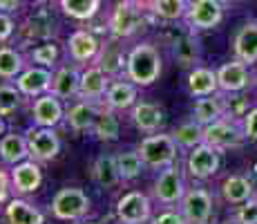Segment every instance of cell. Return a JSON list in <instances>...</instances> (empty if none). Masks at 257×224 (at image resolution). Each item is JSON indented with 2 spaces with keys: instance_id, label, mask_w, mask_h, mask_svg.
I'll return each mask as SVG.
<instances>
[{
  "instance_id": "cell-1",
  "label": "cell",
  "mask_w": 257,
  "mask_h": 224,
  "mask_svg": "<svg viewBox=\"0 0 257 224\" xmlns=\"http://www.w3.org/2000/svg\"><path fill=\"white\" fill-rule=\"evenodd\" d=\"M127 69V79L135 86H152L161 74V54L155 45L150 43H141L127 54L125 61Z\"/></svg>"
},
{
  "instance_id": "cell-2",
  "label": "cell",
  "mask_w": 257,
  "mask_h": 224,
  "mask_svg": "<svg viewBox=\"0 0 257 224\" xmlns=\"http://www.w3.org/2000/svg\"><path fill=\"white\" fill-rule=\"evenodd\" d=\"M139 155L150 168H166L177 159V141L172 134H150L139 143Z\"/></svg>"
},
{
  "instance_id": "cell-3",
  "label": "cell",
  "mask_w": 257,
  "mask_h": 224,
  "mask_svg": "<svg viewBox=\"0 0 257 224\" xmlns=\"http://www.w3.org/2000/svg\"><path fill=\"white\" fill-rule=\"evenodd\" d=\"M204 141L215 146L217 151H226V148H239L246 141V134L241 128V121L221 117L219 121L204 128Z\"/></svg>"
},
{
  "instance_id": "cell-4",
  "label": "cell",
  "mask_w": 257,
  "mask_h": 224,
  "mask_svg": "<svg viewBox=\"0 0 257 224\" xmlns=\"http://www.w3.org/2000/svg\"><path fill=\"white\" fill-rule=\"evenodd\" d=\"M90 211V197L81 188H61L52 200V213L58 220H81Z\"/></svg>"
},
{
  "instance_id": "cell-5",
  "label": "cell",
  "mask_w": 257,
  "mask_h": 224,
  "mask_svg": "<svg viewBox=\"0 0 257 224\" xmlns=\"http://www.w3.org/2000/svg\"><path fill=\"white\" fill-rule=\"evenodd\" d=\"M184 18L188 27L197 29V32L215 29L224 18V3H219V0H192V3H188Z\"/></svg>"
},
{
  "instance_id": "cell-6",
  "label": "cell",
  "mask_w": 257,
  "mask_h": 224,
  "mask_svg": "<svg viewBox=\"0 0 257 224\" xmlns=\"http://www.w3.org/2000/svg\"><path fill=\"white\" fill-rule=\"evenodd\" d=\"M186 195V186H184V175H181L179 166L170 164L164 171L159 173L155 182V197L166 206H175V204H181Z\"/></svg>"
},
{
  "instance_id": "cell-7",
  "label": "cell",
  "mask_w": 257,
  "mask_h": 224,
  "mask_svg": "<svg viewBox=\"0 0 257 224\" xmlns=\"http://www.w3.org/2000/svg\"><path fill=\"white\" fill-rule=\"evenodd\" d=\"M188 173H190V177L195 179H208L212 177L217 171H219L221 166V157H219V151H217L215 146H210V143H199V146L190 148V153H188Z\"/></svg>"
},
{
  "instance_id": "cell-8",
  "label": "cell",
  "mask_w": 257,
  "mask_h": 224,
  "mask_svg": "<svg viewBox=\"0 0 257 224\" xmlns=\"http://www.w3.org/2000/svg\"><path fill=\"white\" fill-rule=\"evenodd\" d=\"M181 213L188 224H208L212 215V195L206 188H190L181 200Z\"/></svg>"
},
{
  "instance_id": "cell-9",
  "label": "cell",
  "mask_w": 257,
  "mask_h": 224,
  "mask_svg": "<svg viewBox=\"0 0 257 224\" xmlns=\"http://www.w3.org/2000/svg\"><path fill=\"white\" fill-rule=\"evenodd\" d=\"M27 146H29V155L36 162H52L61 153V141H58L56 132L45 126L32 128L27 132Z\"/></svg>"
},
{
  "instance_id": "cell-10",
  "label": "cell",
  "mask_w": 257,
  "mask_h": 224,
  "mask_svg": "<svg viewBox=\"0 0 257 224\" xmlns=\"http://www.w3.org/2000/svg\"><path fill=\"white\" fill-rule=\"evenodd\" d=\"M143 18L139 12V5L132 3V0H121V3L114 7L110 18V29L112 34L118 38H127L141 27Z\"/></svg>"
},
{
  "instance_id": "cell-11",
  "label": "cell",
  "mask_w": 257,
  "mask_h": 224,
  "mask_svg": "<svg viewBox=\"0 0 257 224\" xmlns=\"http://www.w3.org/2000/svg\"><path fill=\"white\" fill-rule=\"evenodd\" d=\"M150 200L139 191L127 193L116 202V215L123 224H143L150 220Z\"/></svg>"
},
{
  "instance_id": "cell-12",
  "label": "cell",
  "mask_w": 257,
  "mask_h": 224,
  "mask_svg": "<svg viewBox=\"0 0 257 224\" xmlns=\"http://www.w3.org/2000/svg\"><path fill=\"white\" fill-rule=\"evenodd\" d=\"M192 117L201 126H210V123L219 121L221 117H228V101L221 94H208V97H199L192 108Z\"/></svg>"
},
{
  "instance_id": "cell-13",
  "label": "cell",
  "mask_w": 257,
  "mask_h": 224,
  "mask_svg": "<svg viewBox=\"0 0 257 224\" xmlns=\"http://www.w3.org/2000/svg\"><path fill=\"white\" fill-rule=\"evenodd\" d=\"M217 81H219V90L221 92H241L250 86V72L248 65L241 61H230L224 63L217 69Z\"/></svg>"
},
{
  "instance_id": "cell-14",
  "label": "cell",
  "mask_w": 257,
  "mask_h": 224,
  "mask_svg": "<svg viewBox=\"0 0 257 224\" xmlns=\"http://www.w3.org/2000/svg\"><path fill=\"white\" fill-rule=\"evenodd\" d=\"M233 54L237 61L246 65L257 63V21H248L237 29L233 38Z\"/></svg>"
},
{
  "instance_id": "cell-15",
  "label": "cell",
  "mask_w": 257,
  "mask_h": 224,
  "mask_svg": "<svg viewBox=\"0 0 257 224\" xmlns=\"http://www.w3.org/2000/svg\"><path fill=\"white\" fill-rule=\"evenodd\" d=\"M43 182V173L36 162H18L14 164L12 171V188L18 195H27L34 193Z\"/></svg>"
},
{
  "instance_id": "cell-16",
  "label": "cell",
  "mask_w": 257,
  "mask_h": 224,
  "mask_svg": "<svg viewBox=\"0 0 257 224\" xmlns=\"http://www.w3.org/2000/svg\"><path fill=\"white\" fill-rule=\"evenodd\" d=\"M98 49H101V45H98L96 36L90 32H83V29L74 32L70 36V41H67V54H70L72 61H76V63L94 61V58L98 56Z\"/></svg>"
},
{
  "instance_id": "cell-17",
  "label": "cell",
  "mask_w": 257,
  "mask_h": 224,
  "mask_svg": "<svg viewBox=\"0 0 257 224\" xmlns=\"http://www.w3.org/2000/svg\"><path fill=\"white\" fill-rule=\"evenodd\" d=\"M52 72L45 67H29L16 79V88L27 97H38L52 88Z\"/></svg>"
},
{
  "instance_id": "cell-18",
  "label": "cell",
  "mask_w": 257,
  "mask_h": 224,
  "mask_svg": "<svg viewBox=\"0 0 257 224\" xmlns=\"http://www.w3.org/2000/svg\"><path fill=\"white\" fill-rule=\"evenodd\" d=\"M107 92V74L101 69V65H94L81 74V88L78 97L85 101H98Z\"/></svg>"
},
{
  "instance_id": "cell-19",
  "label": "cell",
  "mask_w": 257,
  "mask_h": 224,
  "mask_svg": "<svg viewBox=\"0 0 257 224\" xmlns=\"http://www.w3.org/2000/svg\"><path fill=\"white\" fill-rule=\"evenodd\" d=\"M32 112H34V121L45 128H54L63 119V106L56 94H43L41 99H36Z\"/></svg>"
},
{
  "instance_id": "cell-20",
  "label": "cell",
  "mask_w": 257,
  "mask_h": 224,
  "mask_svg": "<svg viewBox=\"0 0 257 224\" xmlns=\"http://www.w3.org/2000/svg\"><path fill=\"white\" fill-rule=\"evenodd\" d=\"M219 90V81H217V72L210 67H192L188 74V92L190 97H208Z\"/></svg>"
},
{
  "instance_id": "cell-21",
  "label": "cell",
  "mask_w": 257,
  "mask_h": 224,
  "mask_svg": "<svg viewBox=\"0 0 257 224\" xmlns=\"http://www.w3.org/2000/svg\"><path fill=\"white\" fill-rule=\"evenodd\" d=\"M132 121H135V126L143 132H155L157 128L161 126V121H164V112H161V108L155 106V103L141 101V103L132 106Z\"/></svg>"
},
{
  "instance_id": "cell-22",
  "label": "cell",
  "mask_w": 257,
  "mask_h": 224,
  "mask_svg": "<svg viewBox=\"0 0 257 224\" xmlns=\"http://www.w3.org/2000/svg\"><path fill=\"white\" fill-rule=\"evenodd\" d=\"M137 101V86L127 81H116L107 86L105 92V103L110 110H125V108L135 106Z\"/></svg>"
},
{
  "instance_id": "cell-23",
  "label": "cell",
  "mask_w": 257,
  "mask_h": 224,
  "mask_svg": "<svg viewBox=\"0 0 257 224\" xmlns=\"http://www.w3.org/2000/svg\"><path fill=\"white\" fill-rule=\"evenodd\" d=\"M81 88V74L76 67H61L52 79V94H56L58 99H70L74 94H78Z\"/></svg>"
},
{
  "instance_id": "cell-24",
  "label": "cell",
  "mask_w": 257,
  "mask_h": 224,
  "mask_svg": "<svg viewBox=\"0 0 257 224\" xmlns=\"http://www.w3.org/2000/svg\"><path fill=\"white\" fill-rule=\"evenodd\" d=\"M221 195L228 204H241L253 197V182L244 175H230L221 184Z\"/></svg>"
},
{
  "instance_id": "cell-25",
  "label": "cell",
  "mask_w": 257,
  "mask_h": 224,
  "mask_svg": "<svg viewBox=\"0 0 257 224\" xmlns=\"http://www.w3.org/2000/svg\"><path fill=\"white\" fill-rule=\"evenodd\" d=\"M5 213H7L9 224H45L43 213L25 200H12Z\"/></svg>"
},
{
  "instance_id": "cell-26",
  "label": "cell",
  "mask_w": 257,
  "mask_h": 224,
  "mask_svg": "<svg viewBox=\"0 0 257 224\" xmlns=\"http://www.w3.org/2000/svg\"><path fill=\"white\" fill-rule=\"evenodd\" d=\"M0 157L5 164H18L25 162L29 157V146H27V137L21 134H5L0 139Z\"/></svg>"
},
{
  "instance_id": "cell-27",
  "label": "cell",
  "mask_w": 257,
  "mask_h": 224,
  "mask_svg": "<svg viewBox=\"0 0 257 224\" xmlns=\"http://www.w3.org/2000/svg\"><path fill=\"white\" fill-rule=\"evenodd\" d=\"M94 121H96V108H94L92 101H78L74 103V106L67 110V123H70V128L74 132H83L87 130V128L94 126Z\"/></svg>"
},
{
  "instance_id": "cell-28",
  "label": "cell",
  "mask_w": 257,
  "mask_h": 224,
  "mask_svg": "<svg viewBox=\"0 0 257 224\" xmlns=\"http://www.w3.org/2000/svg\"><path fill=\"white\" fill-rule=\"evenodd\" d=\"M94 179L98 182V186L103 188H112L118 184L121 179V173H118L116 166V157L112 155H101L94 164Z\"/></svg>"
},
{
  "instance_id": "cell-29",
  "label": "cell",
  "mask_w": 257,
  "mask_h": 224,
  "mask_svg": "<svg viewBox=\"0 0 257 224\" xmlns=\"http://www.w3.org/2000/svg\"><path fill=\"white\" fill-rule=\"evenodd\" d=\"M172 137H175L177 146L188 148V151H190V148L204 143V126L192 119V121H188V123H181V126L172 132Z\"/></svg>"
},
{
  "instance_id": "cell-30",
  "label": "cell",
  "mask_w": 257,
  "mask_h": 224,
  "mask_svg": "<svg viewBox=\"0 0 257 224\" xmlns=\"http://www.w3.org/2000/svg\"><path fill=\"white\" fill-rule=\"evenodd\" d=\"M98 7H101V0H61V9L76 21H87L96 16Z\"/></svg>"
},
{
  "instance_id": "cell-31",
  "label": "cell",
  "mask_w": 257,
  "mask_h": 224,
  "mask_svg": "<svg viewBox=\"0 0 257 224\" xmlns=\"http://www.w3.org/2000/svg\"><path fill=\"white\" fill-rule=\"evenodd\" d=\"M25 69V58L16 49L0 47V77L3 79H16Z\"/></svg>"
},
{
  "instance_id": "cell-32",
  "label": "cell",
  "mask_w": 257,
  "mask_h": 224,
  "mask_svg": "<svg viewBox=\"0 0 257 224\" xmlns=\"http://www.w3.org/2000/svg\"><path fill=\"white\" fill-rule=\"evenodd\" d=\"M150 9L155 12V16L164 18V21H179L186 16L188 3L186 0H152Z\"/></svg>"
},
{
  "instance_id": "cell-33",
  "label": "cell",
  "mask_w": 257,
  "mask_h": 224,
  "mask_svg": "<svg viewBox=\"0 0 257 224\" xmlns=\"http://www.w3.org/2000/svg\"><path fill=\"white\" fill-rule=\"evenodd\" d=\"M116 166L118 173H121V179H135L141 175V168L146 166L143 159L139 155V151H125L121 155H116Z\"/></svg>"
},
{
  "instance_id": "cell-34",
  "label": "cell",
  "mask_w": 257,
  "mask_h": 224,
  "mask_svg": "<svg viewBox=\"0 0 257 224\" xmlns=\"http://www.w3.org/2000/svg\"><path fill=\"white\" fill-rule=\"evenodd\" d=\"M94 132H96V137L101 139V141H112V139H116V134H118L116 117L110 110L98 112L96 121H94Z\"/></svg>"
},
{
  "instance_id": "cell-35",
  "label": "cell",
  "mask_w": 257,
  "mask_h": 224,
  "mask_svg": "<svg viewBox=\"0 0 257 224\" xmlns=\"http://www.w3.org/2000/svg\"><path fill=\"white\" fill-rule=\"evenodd\" d=\"M175 56H177V61H179L184 67L195 65L197 58H199V47H197V41L192 36H184L179 43H177Z\"/></svg>"
},
{
  "instance_id": "cell-36",
  "label": "cell",
  "mask_w": 257,
  "mask_h": 224,
  "mask_svg": "<svg viewBox=\"0 0 257 224\" xmlns=\"http://www.w3.org/2000/svg\"><path fill=\"white\" fill-rule=\"evenodd\" d=\"M21 90L12 86H0V114L7 117L21 106Z\"/></svg>"
},
{
  "instance_id": "cell-37",
  "label": "cell",
  "mask_w": 257,
  "mask_h": 224,
  "mask_svg": "<svg viewBox=\"0 0 257 224\" xmlns=\"http://www.w3.org/2000/svg\"><path fill=\"white\" fill-rule=\"evenodd\" d=\"M98 63H101V69L107 74V77H116L123 67V54L118 52L116 47H110L101 58H98Z\"/></svg>"
},
{
  "instance_id": "cell-38",
  "label": "cell",
  "mask_w": 257,
  "mask_h": 224,
  "mask_svg": "<svg viewBox=\"0 0 257 224\" xmlns=\"http://www.w3.org/2000/svg\"><path fill=\"white\" fill-rule=\"evenodd\" d=\"M233 222H237V224H257V197L255 195L250 197V200L237 204Z\"/></svg>"
},
{
  "instance_id": "cell-39",
  "label": "cell",
  "mask_w": 257,
  "mask_h": 224,
  "mask_svg": "<svg viewBox=\"0 0 257 224\" xmlns=\"http://www.w3.org/2000/svg\"><path fill=\"white\" fill-rule=\"evenodd\" d=\"M32 61L34 63H41L43 67H47V65H54L56 63V56H58V49H56V45H52V43H47V45H38L36 49H34L32 54Z\"/></svg>"
},
{
  "instance_id": "cell-40",
  "label": "cell",
  "mask_w": 257,
  "mask_h": 224,
  "mask_svg": "<svg viewBox=\"0 0 257 224\" xmlns=\"http://www.w3.org/2000/svg\"><path fill=\"white\" fill-rule=\"evenodd\" d=\"M241 128H244L246 141H257V108H250V110L244 112Z\"/></svg>"
},
{
  "instance_id": "cell-41",
  "label": "cell",
  "mask_w": 257,
  "mask_h": 224,
  "mask_svg": "<svg viewBox=\"0 0 257 224\" xmlns=\"http://www.w3.org/2000/svg\"><path fill=\"white\" fill-rule=\"evenodd\" d=\"M152 224H188L184 213L181 211H172V208H168V211L159 213V215L152 220Z\"/></svg>"
},
{
  "instance_id": "cell-42",
  "label": "cell",
  "mask_w": 257,
  "mask_h": 224,
  "mask_svg": "<svg viewBox=\"0 0 257 224\" xmlns=\"http://www.w3.org/2000/svg\"><path fill=\"white\" fill-rule=\"evenodd\" d=\"M12 34H14V21L7 14L0 12V41H7Z\"/></svg>"
},
{
  "instance_id": "cell-43",
  "label": "cell",
  "mask_w": 257,
  "mask_h": 224,
  "mask_svg": "<svg viewBox=\"0 0 257 224\" xmlns=\"http://www.w3.org/2000/svg\"><path fill=\"white\" fill-rule=\"evenodd\" d=\"M9 182H12V175H7L5 171H0V202L7 200V195H9Z\"/></svg>"
},
{
  "instance_id": "cell-44",
  "label": "cell",
  "mask_w": 257,
  "mask_h": 224,
  "mask_svg": "<svg viewBox=\"0 0 257 224\" xmlns=\"http://www.w3.org/2000/svg\"><path fill=\"white\" fill-rule=\"evenodd\" d=\"M21 5H23V0H0V12L12 14V12H16Z\"/></svg>"
},
{
  "instance_id": "cell-45",
  "label": "cell",
  "mask_w": 257,
  "mask_h": 224,
  "mask_svg": "<svg viewBox=\"0 0 257 224\" xmlns=\"http://www.w3.org/2000/svg\"><path fill=\"white\" fill-rule=\"evenodd\" d=\"M5 134V121H3V114H0V137Z\"/></svg>"
},
{
  "instance_id": "cell-46",
  "label": "cell",
  "mask_w": 257,
  "mask_h": 224,
  "mask_svg": "<svg viewBox=\"0 0 257 224\" xmlns=\"http://www.w3.org/2000/svg\"><path fill=\"white\" fill-rule=\"evenodd\" d=\"M132 3H137V5H150L152 0H132Z\"/></svg>"
},
{
  "instance_id": "cell-47",
  "label": "cell",
  "mask_w": 257,
  "mask_h": 224,
  "mask_svg": "<svg viewBox=\"0 0 257 224\" xmlns=\"http://www.w3.org/2000/svg\"><path fill=\"white\" fill-rule=\"evenodd\" d=\"M34 3H38V5H45V3H52V0H34Z\"/></svg>"
},
{
  "instance_id": "cell-48",
  "label": "cell",
  "mask_w": 257,
  "mask_h": 224,
  "mask_svg": "<svg viewBox=\"0 0 257 224\" xmlns=\"http://www.w3.org/2000/svg\"><path fill=\"white\" fill-rule=\"evenodd\" d=\"M219 3H233V0H219Z\"/></svg>"
},
{
  "instance_id": "cell-49",
  "label": "cell",
  "mask_w": 257,
  "mask_h": 224,
  "mask_svg": "<svg viewBox=\"0 0 257 224\" xmlns=\"http://www.w3.org/2000/svg\"><path fill=\"white\" fill-rule=\"evenodd\" d=\"M253 83H255V88H257V74H255V81Z\"/></svg>"
},
{
  "instance_id": "cell-50",
  "label": "cell",
  "mask_w": 257,
  "mask_h": 224,
  "mask_svg": "<svg viewBox=\"0 0 257 224\" xmlns=\"http://www.w3.org/2000/svg\"><path fill=\"white\" fill-rule=\"evenodd\" d=\"M228 224H230V222H228ZM233 224H237V222H233Z\"/></svg>"
}]
</instances>
